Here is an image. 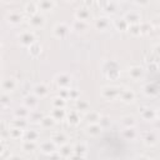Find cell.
Returning <instances> with one entry per match:
<instances>
[{
    "label": "cell",
    "mask_w": 160,
    "mask_h": 160,
    "mask_svg": "<svg viewBox=\"0 0 160 160\" xmlns=\"http://www.w3.org/2000/svg\"><path fill=\"white\" fill-rule=\"evenodd\" d=\"M38 138H39V134L36 131H34V130H26L24 132L25 141H35V140H38Z\"/></svg>",
    "instance_id": "cell-3"
},
{
    "label": "cell",
    "mask_w": 160,
    "mask_h": 160,
    "mask_svg": "<svg viewBox=\"0 0 160 160\" xmlns=\"http://www.w3.org/2000/svg\"><path fill=\"white\" fill-rule=\"evenodd\" d=\"M0 110H1V105H0Z\"/></svg>",
    "instance_id": "cell-20"
},
{
    "label": "cell",
    "mask_w": 160,
    "mask_h": 160,
    "mask_svg": "<svg viewBox=\"0 0 160 160\" xmlns=\"http://www.w3.org/2000/svg\"><path fill=\"white\" fill-rule=\"evenodd\" d=\"M56 82L60 85V86H68L70 84V78L61 74V75H58L56 76Z\"/></svg>",
    "instance_id": "cell-6"
},
{
    "label": "cell",
    "mask_w": 160,
    "mask_h": 160,
    "mask_svg": "<svg viewBox=\"0 0 160 160\" xmlns=\"http://www.w3.org/2000/svg\"><path fill=\"white\" fill-rule=\"evenodd\" d=\"M121 122H122V124H124V126L128 129V128L134 126L135 120H134V118H132V116H124V118H122V120H121Z\"/></svg>",
    "instance_id": "cell-10"
},
{
    "label": "cell",
    "mask_w": 160,
    "mask_h": 160,
    "mask_svg": "<svg viewBox=\"0 0 160 160\" xmlns=\"http://www.w3.org/2000/svg\"><path fill=\"white\" fill-rule=\"evenodd\" d=\"M32 40H34V35L31 32H24L21 35V42L22 44H26V45L28 44H31Z\"/></svg>",
    "instance_id": "cell-9"
},
{
    "label": "cell",
    "mask_w": 160,
    "mask_h": 160,
    "mask_svg": "<svg viewBox=\"0 0 160 160\" xmlns=\"http://www.w3.org/2000/svg\"><path fill=\"white\" fill-rule=\"evenodd\" d=\"M0 84H1V79H0Z\"/></svg>",
    "instance_id": "cell-21"
},
{
    "label": "cell",
    "mask_w": 160,
    "mask_h": 160,
    "mask_svg": "<svg viewBox=\"0 0 160 160\" xmlns=\"http://www.w3.org/2000/svg\"><path fill=\"white\" fill-rule=\"evenodd\" d=\"M54 146H55V144H54L52 141H50V140H49V141L42 142L40 148H41V150H42L44 152H49V154H50V152H52V151H54Z\"/></svg>",
    "instance_id": "cell-7"
},
{
    "label": "cell",
    "mask_w": 160,
    "mask_h": 160,
    "mask_svg": "<svg viewBox=\"0 0 160 160\" xmlns=\"http://www.w3.org/2000/svg\"><path fill=\"white\" fill-rule=\"evenodd\" d=\"M34 148H35L34 141H25V142H24V149H25L26 151H31V149H34Z\"/></svg>",
    "instance_id": "cell-14"
},
{
    "label": "cell",
    "mask_w": 160,
    "mask_h": 160,
    "mask_svg": "<svg viewBox=\"0 0 160 160\" xmlns=\"http://www.w3.org/2000/svg\"><path fill=\"white\" fill-rule=\"evenodd\" d=\"M31 102H34L35 105L38 104V101H36V99H35L34 96H26V98H25V104L28 105V108H30V104H31Z\"/></svg>",
    "instance_id": "cell-15"
},
{
    "label": "cell",
    "mask_w": 160,
    "mask_h": 160,
    "mask_svg": "<svg viewBox=\"0 0 160 160\" xmlns=\"http://www.w3.org/2000/svg\"><path fill=\"white\" fill-rule=\"evenodd\" d=\"M66 136H65V134H62V132H55L52 136H51V141L54 142V144H60V145H65V142H66Z\"/></svg>",
    "instance_id": "cell-1"
},
{
    "label": "cell",
    "mask_w": 160,
    "mask_h": 160,
    "mask_svg": "<svg viewBox=\"0 0 160 160\" xmlns=\"http://www.w3.org/2000/svg\"><path fill=\"white\" fill-rule=\"evenodd\" d=\"M0 102H1V104H8V102H9V96L5 95V94L1 95V96H0Z\"/></svg>",
    "instance_id": "cell-18"
},
{
    "label": "cell",
    "mask_w": 160,
    "mask_h": 160,
    "mask_svg": "<svg viewBox=\"0 0 160 160\" xmlns=\"http://www.w3.org/2000/svg\"><path fill=\"white\" fill-rule=\"evenodd\" d=\"M54 32H55L56 36H59V38H64V36L68 34V28H66L64 24H59V25L55 26Z\"/></svg>",
    "instance_id": "cell-2"
},
{
    "label": "cell",
    "mask_w": 160,
    "mask_h": 160,
    "mask_svg": "<svg viewBox=\"0 0 160 160\" xmlns=\"http://www.w3.org/2000/svg\"><path fill=\"white\" fill-rule=\"evenodd\" d=\"M52 104H54L58 109H60V108H62V106L65 105V101H64V99H61V98H55L54 101H52Z\"/></svg>",
    "instance_id": "cell-12"
},
{
    "label": "cell",
    "mask_w": 160,
    "mask_h": 160,
    "mask_svg": "<svg viewBox=\"0 0 160 160\" xmlns=\"http://www.w3.org/2000/svg\"><path fill=\"white\" fill-rule=\"evenodd\" d=\"M2 88L6 90V91H11L14 90L15 88V80L14 79H6L2 81Z\"/></svg>",
    "instance_id": "cell-8"
},
{
    "label": "cell",
    "mask_w": 160,
    "mask_h": 160,
    "mask_svg": "<svg viewBox=\"0 0 160 160\" xmlns=\"http://www.w3.org/2000/svg\"><path fill=\"white\" fill-rule=\"evenodd\" d=\"M60 154H61L62 156H69V155L71 154V149H70L69 146H66V145H62V146H61V150H60Z\"/></svg>",
    "instance_id": "cell-13"
},
{
    "label": "cell",
    "mask_w": 160,
    "mask_h": 160,
    "mask_svg": "<svg viewBox=\"0 0 160 160\" xmlns=\"http://www.w3.org/2000/svg\"><path fill=\"white\" fill-rule=\"evenodd\" d=\"M88 132L90 134V135H92V136H96V135H99L100 134V131H101V128H100V125L99 124H90V126H88Z\"/></svg>",
    "instance_id": "cell-5"
},
{
    "label": "cell",
    "mask_w": 160,
    "mask_h": 160,
    "mask_svg": "<svg viewBox=\"0 0 160 160\" xmlns=\"http://www.w3.org/2000/svg\"><path fill=\"white\" fill-rule=\"evenodd\" d=\"M42 22H44V19H42V16H40V15H34L32 19H31V24H34L35 26L42 25Z\"/></svg>",
    "instance_id": "cell-11"
},
{
    "label": "cell",
    "mask_w": 160,
    "mask_h": 160,
    "mask_svg": "<svg viewBox=\"0 0 160 160\" xmlns=\"http://www.w3.org/2000/svg\"><path fill=\"white\" fill-rule=\"evenodd\" d=\"M9 160H24L21 156H19V155H12L11 158H9Z\"/></svg>",
    "instance_id": "cell-19"
},
{
    "label": "cell",
    "mask_w": 160,
    "mask_h": 160,
    "mask_svg": "<svg viewBox=\"0 0 160 160\" xmlns=\"http://www.w3.org/2000/svg\"><path fill=\"white\" fill-rule=\"evenodd\" d=\"M34 92L39 96H45L48 94V88L44 85V84H38L35 88H34Z\"/></svg>",
    "instance_id": "cell-4"
},
{
    "label": "cell",
    "mask_w": 160,
    "mask_h": 160,
    "mask_svg": "<svg viewBox=\"0 0 160 160\" xmlns=\"http://www.w3.org/2000/svg\"><path fill=\"white\" fill-rule=\"evenodd\" d=\"M78 108L80 109V110H84V111H88V109H89V105H88V102H84V101H78Z\"/></svg>",
    "instance_id": "cell-16"
},
{
    "label": "cell",
    "mask_w": 160,
    "mask_h": 160,
    "mask_svg": "<svg viewBox=\"0 0 160 160\" xmlns=\"http://www.w3.org/2000/svg\"><path fill=\"white\" fill-rule=\"evenodd\" d=\"M41 121H42V122H46L45 126H51V125L54 124V119H51V118H44Z\"/></svg>",
    "instance_id": "cell-17"
}]
</instances>
